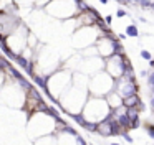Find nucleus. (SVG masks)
<instances>
[{
  "label": "nucleus",
  "mask_w": 154,
  "mask_h": 145,
  "mask_svg": "<svg viewBox=\"0 0 154 145\" xmlns=\"http://www.w3.org/2000/svg\"><path fill=\"white\" fill-rule=\"evenodd\" d=\"M71 78H73V73L65 69V68L57 69L53 74H50L47 78V89H45V92H47V96L55 104H58V99L61 97V94L71 86Z\"/></svg>",
  "instance_id": "nucleus-1"
},
{
  "label": "nucleus",
  "mask_w": 154,
  "mask_h": 145,
  "mask_svg": "<svg viewBox=\"0 0 154 145\" xmlns=\"http://www.w3.org/2000/svg\"><path fill=\"white\" fill-rule=\"evenodd\" d=\"M55 122L57 119L51 117L48 112H35L30 116L27 130L32 138L50 137V135H55Z\"/></svg>",
  "instance_id": "nucleus-2"
},
{
  "label": "nucleus",
  "mask_w": 154,
  "mask_h": 145,
  "mask_svg": "<svg viewBox=\"0 0 154 145\" xmlns=\"http://www.w3.org/2000/svg\"><path fill=\"white\" fill-rule=\"evenodd\" d=\"M109 114H111V109L108 107L106 101L103 97H91V96L88 97L81 110V117L85 119V122H90V124H100L101 120L109 117Z\"/></svg>",
  "instance_id": "nucleus-3"
},
{
  "label": "nucleus",
  "mask_w": 154,
  "mask_h": 145,
  "mask_svg": "<svg viewBox=\"0 0 154 145\" xmlns=\"http://www.w3.org/2000/svg\"><path fill=\"white\" fill-rule=\"evenodd\" d=\"M115 88V79L104 71H100L94 76L88 79V94L91 97H106L109 92H113Z\"/></svg>",
  "instance_id": "nucleus-4"
},
{
  "label": "nucleus",
  "mask_w": 154,
  "mask_h": 145,
  "mask_svg": "<svg viewBox=\"0 0 154 145\" xmlns=\"http://www.w3.org/2000/svg\"><path fill=\"white\" fill-rule=\"evenodd\" d=\"M25 96H27V91L17 81L4 82V86L0 89V101L10 107H23Z\"/></svg>",
  "instance_id": "nucleus-5"
},
{
  "label": "nucleus",
  "mask_w": 154,
  "mask_h": 145,
  "mask_svg": "<svg viewBox=\"0 0 154 145\" xmlns=\"http://www.w3.org/2000/svg\"><path fill=\"white\" fill-rule=\"evenodd\" d=\"M28 33H30L28 26L20 23L18 28L4 40L5 46L8 48V51H12L15 56H20V54L27 50V36H28Z\"/></svg>",
  "instance_id": "nucleus-6"
},
{
  "label": "nucleus",
  "mask_w": 154,
  "mask_h": 145,
  "mask_svg": "<svg viewBox=\"0 0 154 145\" xmlns=\"http://www.w3.org/2000/svg\"><path fill=\"white\" fill-rule=\"evenodd\" d=\"M45 12L58 20H68V18H75L78 15L76 2H63V0L45 4Z\"/></svg>",
  "instance_id": "nucleus-7"
},
{
  "label": "nucleus",
  "mask_w": 154,
  "mask_h": 145,
  "mask_svg": "<svg viewBox=\"0 0 154 145\" xmlns=\"http://www.w3.org/2000/svg\"><path fill=\"white\" fill-rule=\"evenodd\" d=\"M119 45H121L119 40H116V36H113L111 32H108V33H103V35L96 40L94 48H96L98 56H100L101 60H108V58H111L116 54V50H118Z\"/></svg>",
  "instance_id": "nucleus-8"
},
{
  "label": "nucleus",
  "mask_w": 154,
  "mask_h": 145,
  "mask_svg": "<svg viewBox=\"0 0 154 145\" xmlns=\"http://www.w3.org/2000/svg\"><path fill=\"white\" fill-rule=\"evenodd\" d=\"M103 33L96 28V26H88V28H80L73 33V45L76 48H80V51L85 50V48H90L96 43V40Z\"/></svg>",
  "instance_id": "nucleus-9"
},
{
  "label": "nucleus",
  "mask_w": 154,
  "mask_h": 145,
  "mask_svg": "<svg viewBox=\"0 0 154 145\" xmlns=\"http://www.w3.org/2000/svg\"><path fill=\"white\" fill-rule=\"evenodd\" d=\"M22 23L17 12H0V40H5L8 35L18 28Z\"/></svg>",
  "instance_id": "nucleus-10"
},
{
  "label": "nucleus",
  "mask_w": 154,
  "mask_h": 145,
  "mask_svg": "<svg viewBox=\"0 0 154 145\" xmlns=\"http://www.w3.org/2000/svg\"><path fill=\"white\" fill-rule=\"evenodd\" d=\"M128 66H129L128 56H118V54H115V56L104 60V73L109 74L113 79L121 78Z\"/></svg>",
  "instance_id": "nucleus-11"
},
{
  "label": "nucleus",
  "mask_w": 154,
  "mask_h": 145,
  "mask_svg": "<svg viewBox=\"0 0 154 145\" xmlns=\"http://www.w3.org/2000/svg\"><path fill=\"white\" fill-rule=\"evenodd\" d=\"M138 91H139V86H138L136 79H129V78H126V76H121V78L115 79L113 92H116L121 99H126L129 96L138 94Z\"/></svg>",
  "instance_id": "nucleus-12"
},
{
  "label": "nucleus",
  "mask_w": 154,
  "mask_h": 145,
  "mask_svg": "<svg viewBox=\"0 0 154 145\" xmlns=\"http://www.w3.org/2000/svg\"><path fill=\"white\" fill-rule=\"evenodd\" d=\"M100 71H104V60H101L100 56L94 58H81V63L78 66L76 73H81L85 76H94Z\"/></svg>",
  "instance_id": "nucleus-13"
},
{
  "label": "nucleus",
  "mask_w": 154,
  "mask_h": 145,
  "mask_svg": "<svg viewBox=\"0 0 154 145\" xmlns=\"http://www.w3.org/2000/svg\"><path fill=\"white\" fill-rule=\"evenodd\" d=\"M123 129L116 124V120L111 116L101 120L100 124H96V134L101 137H111V135H121Z\"/></svg>",
  "instance_id": "nucleus-14"
},
{
  "label": "nucleus",
  "mask_w": 154,
  "mask_h": 145,
  "mask_svg": "<svg viewBox=\"0 0 154 145\" xmlns=\"http://www.w3.org/2000/svg\"><path fill=\"white\" fill-rule=\"evenodd\" d=\"M104 101H106L108 107H109L111 110H115V109H118V107L123 106V99L116 94V92H109V94L104 97Z\"/></svg>",
  "instance_id": "nucleus-15"
},
{
  "label": "nucleus",
  "mask_w": 154,
  "mask_h": 145,
  "mask_svg": "<svg viewBox=\"0 0 154 145\" xmlns=\"http://www.w3.org/2000/svg\"><path fill=\"white\" fill-rule=\"evenodd\" d=\"M141 97L139 94H134V96H129V97H126V99H123V106L126 107V109H138V107L141 106Z\"/></svg>",
  "instance_id": "nucleus-16"
},
{
  "label": "nucleus",
  "mask_w": 154,
  "mask_h": 145,
  "mask_svg": "<svg viewBox=\"0 0 154 145\" xmlns=\"http://www.w3.org/2000/svg\"><path fill=\"white\" fill-rule=\"evenodd\" d=\"M126 116L129 119V124H136V122H141L139 120V110L138 109H126ZM131 127V125H129Z\"/></svg>",
  "instance_id": "nucleus-17"
},
{
  "label": "nucleus",
  "mask_w": 154,
  "mask_h": 145,
  "mask_svg": "<svg viewBox=\"0 0 154 145\" xmlns=\"http://www.w3.org/2000/svg\"><path fill=\"white\" fill-rule=\"evenodd\" d=\"M126 36H133V38H138L139 36V30H138V26L134 25V23H129L128 26H126Z\"/></svg>",
  "instance_id": "nucleus-18"
},
{
  "label": "nucleus",
  "mask_w": 154,
  "mask_h": 145,
  "mask_svg": "<svg viewBox=\"0 0 154 145\" xmlns=\"http://www.w3.org/2000/svg\"><path fill=\"white\" fill-rule=\"evenodd\" d=\"M139 56L143 58V60H146V61H151V60H153V53H151V51H147V50H141Z\"/></svg>",
  "instance_id": "nucleus-19"
},
{
  "label": "nucleus",
  "mask_w": 154,
  "mask_h": 145,
  "mask_svg": "<svg viewBox=\"0 0 154 145\" xmlns=\"http://www.w3.org/2000/svg\"><path fill=\"white\" fill-rule=\"evenodd\" d=\"M71 119L75 120V122L80 125V127H85V124H86V122H85V119L81 117V114H78V116H71Z\"/></svg>",
  "instance_id": "nucleus-20"
},
{
  "label": "nucleus",
  "mask_w": 154,
  "mask_h": 145,
  "mask_svg": "<svg viewBox=\"0 0 154 145\" xmlns=\"http://www.w3.org/2000/svg\"><path fill=\"white\" fill-rule=\"evenodd\" d=\"M144 129L147 130V135L154 140V125L153 124H144Z\"/></svg>",
  "instance_id": "nucleus-21"
},
{
  "label": "nucleus",
  "mask_w": 154,
  "mask_h": 145,
  "mask_svg": "<svg viewBox=\"0 0 154 145\" xmlns=\"http://www.w3.org/2000/svg\"><path fill=\"white\" fill-rule=\"evenodd\" d=\"M121 137L124 138V140L128 142V144H133V142H134V138H133L131 135L128 134V130H123V132H121Z\"/></svg>",
  "instance_id": "nucleus-22"
},
{
  "label": "nucleus",
  "mask_w": 154,
  "mask_h": 145,
  "mask_svg": "<svg viewBox=\"0 0 154 145\" xmlns=\"http://www.w3.org/2000/svg\"><path fill=\"white\" fill-rule=\"evenodd\" d=\"M147 84H149L151 89H154V71H151L149 76H147Z\"/></svg>",
  "instance_id": "nucleus-23"
},
{
  "label": "nucleus",
  "mask_w": 154,
  "mask_h": 145,
  "mask_svg": "<svg viewBox=\"0 0 154 145\" xmlns=\"http://www.w3.org/2000/svg\"><path fill=\"white\" fill-rule=\"evenodd\" d=\"M128 15V12L124 10V8H118V12H116V17L118 18H123V17H126Z\"/></svg>",
  "instance_id": "nucleus-24"
},
{
  "label": "nucleus",
  "mask_w": 154,
  "mask_h": 145,
  "mask_svg": "<svg viewBox=\"0 0 154 145\" xmlns=\"http://www.w3.org/2000/svg\"><path fill=\"white\" fill-rule=\"evenodd\" d=\"M149 4H151L149 0H141V2H139V5H141L143 8H149Z\"/></svg>",
  "instance_id": "nucleus-25"
},
{
  "label": "nucleus",
  "mask_w": 154,
  "mask_h": 145,
  "mask_svg": "<svg viewBox=\"0 0 154 145\" xmlns=\"http://www.w3.org/2000/svg\"><path fill=\"white\" fill-rule=\"evenodd\" d=\"M139 74H141V78H147V76H149V71H147V69H143Z\"/></svg>",
  "instance_id": "nucleus-26"
},
{
  "label": "nucleus",
  "mask_w": 154,
  "mask_h": 145,
  "mask_svg": "<svg viewBox=\"0 0 154 145\" xmlns=\"http://www.w3.org/2000/svg\"><path fill=\"white\" fill-rule=\"evenodd\" d=\"M111 21H113V17H109V15H108V17L104 18V23H106V25H109Z\"/></svg>",
  "instance_id": "nucleus-27"
},
{
  "label": "nucleus",
  "mask_w": 154,
  "mask_h": 145,
  "mask_svg": "<svg viewBox=\"0 0 154 145\" xmlns=\"http://www.w3.org/2000/svg\"><path fill=\"white\" fill-rule=\"evenodd\" d=\"M4 84V73H2V71H0V86Z\"/></svg>",
  "instance_id": "nucleus-28"
},
{
  "label": "nucleus",
  "mask_w": 154,
  "mask_h": 145,
  "mask_svg": "<svg viewBox=\"0 0 154 145\" xmlns=\"http://www.w3.org/2000/svg\"><path fill=\"white\" fill-rule=\"evenodd\" d=\"M118 38H119V40H126V35H124V33H119Z\"/></svg>",
  "instance_id": "nucleus-29"
},
{
  "label": "nucleus",
  "mask_w": 154,
  "mask_h": 145,
  "mask_svg": "<svg viewBox=\"0 0 154 145\" xmlns=\"http://www.w3.org/2000/svg\"><path fill=\"white\" fill-rule=\"evenodd\" d=\"M149 8H153V10H154V2H151V4H149Z\"/></svg>",
  "instance_id": "nucleus-30"
},
{
  "label": "nucleus",
  "mask_w": 154,
  "mask_h": 145,
  "mask_svg": "<svg viewBox=\"0 0 154 145\" xmlns=\"http://www.w3.org/2000/svg\"><path fill=\"white\" fill-rule=\"evenodd\" d=\"M151 106L154 107V96H153V99H151Z\"/></svg>",
  "instance_id": "nucleus-31"
},
{
  "label": "nucleus",
  "mask_w": 154,
  "mask_h": 145,
  "mask_svg": "<svg viewBox=\"0 0 154 145\" xmlns=\"http://www.w3.org/2000/svg\"><path fill=\"white\" fill-rule=\"evenodd\" d=\"M109 145H119V144H118V142H113V144H109Z\"/></svg>",
  "instance_id": "nucleus-32"
}]
</instances>
